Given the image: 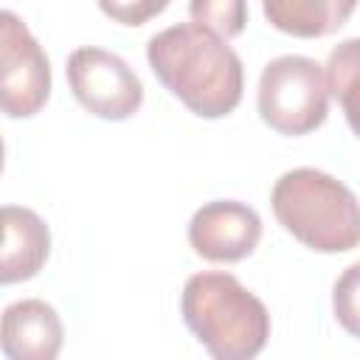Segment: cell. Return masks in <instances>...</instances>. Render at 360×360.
Returning a JSON list of instances; mask_svg holds the SVG:
<instances>
[{"label":"cell","mask_w":360,"mask_h":360,"mask_svg":"<svg viewBox=\"0 0 360 360\" xmlns=\"http://www.w3.org/2000/svg\"><path fill=\"white\" fill-rule=\"evenodd\" d=\"M51 253V231L45 219L22 205H6V231L0 239V284L34 278Z\"/></svg>","instance_id":"9"},{"label":"cell","mask_w":360,"mask_h":360,"mask_svg":"<svg viewBox=\"0 0 360 360\" xmlns=\"http://www.w3.org/2000/svg\"><path fill=\"white\" fill-rule=\"evenodd\" d=\"M172 0H98V8L121 25H143L158 17Z\"/></svg>","instance_id":"13"},{"label":"cell","mask_w":360,"mask_h":360,"mask_svg":"<svg viewBox=\"0 0 360 360\" xmlns=\"http://www.w3.org/2000/svg\"><path fill=\"white\" fill-rule=\"evenodd\" d=\"M65 70L79 104L104 121H124L135 115L143 101V84L135 70L104 48H76Z\"/></svg>","instance_id":"6"},{"label":"cell","mask_w":360,"mask_h":360,"mask_svg":"<svg viewBox=\"0 0 360 360\" xmlns=\"http://www.w3.org/2000/svg\"><path fill=\"white\" fill-rule=\"evenodd\" d=\"M354 6L357 0H262L267 22L301 39L335 34L352 17Z\"/></svg>","instance_id":"10"},{"label":"cell","mask_w":360,"mask_h":360,"mask_svg":"<svg viewBox=\"0 0 360 360\" xmlns=\"http://www.w3.org/2000/svg\"><path fill=\"white\" fill-rule=\"evenodd\" d=\"M188 17L219 39H233L248 25V0H191Z\"/></svg>","instance_id":"11"},{"label":"cell","mask_w":360,"mask_h":360,"mask_svg":"<svg viewBox=\"0 0 360 360\" xmlns=\"http://www.w3.org/2000/svg\"><path fill=\"white\" fill-rule=\"evenodd\" d=\"M270 205L284 231L318 253H346L360 242L357 197L326 172L309 166L284 172Z\"/></svg>","instance_id":"3"},{"label":"cell","mask_w":360,"mask_h":360,"mask_svg":"<svg viewBox=\"0 0 360 360\" xmlns=\"http://www.w3.org/2000/svg\"><path fill=\"white\" fill-rule=\"evenodd\" d=\"M146 59L158 82L200 118H222L242 101V59L225 39L194 22L155 34Z\"/></svg>","instance_id":"1"},{"label":"cell","mask_w":360,"mask_h":360,"mask_svg":"<svg viewBox=\"0 0 360 360\" xmlns=\"http://www.w3.org/2000/svg\"><path fill=\"white\" fill-rule=\"evenodd\" d=\"M3 160H6V149H3V138H0V172H3Z\"/></svg>","instance_id":"16"},{"label":"cell","mask_w":360,"mask_h":360,"mask_svg":"<svg viewBox=\"0 0 360 360\" xmlns=\"http://www.w3.org/2000/svg\"><path fill=\"white\" fill-rule=\"evenodd\" d=\"M262 239L259 214L236 200H214L194 211L188 222V245L208 262H242Z\"/></svg>","instance_id":"7"},{"label":"cell","mask_w":360,"mask_h":360,"mask_svg":"<svg viewBox=\"0 0 360 360\" xmlns=\"http://www.w3.org/2000/svg\"><path fill=\"white\" fill-rule=\"evenodd\" d=\"M259 115L281 135H307L326 121L329 87L323 68L309 56L270 59L259 76Z\"/></svg>","instance_id":"4"},{"label":"cell","mask_w":360,"mask_h":360,"mask_svg":"<svg viewBox=\"0 0 360 360\" xmlns=\"http://www.w3.org/2000/svg\"><path fill=\"white\" fill-rule=\"evenodd\" d=\"M51 96V65L28 25L0 8V112L8 118L37 115Z\"/></svg>","instance_id":"5"},{"label":"cell","mask_w":360,"mask_h":360,"mask_svg":"<svg viewBox=\"0 0 360 360\" xmlns=\"http://www.w3.org/2000/svg\"><path fill=\"white\" fill-rule=\"evenodd\" d=\"M62 340L59 312L39 298L14 301L0 315V352L11 360H53Z\"/></svg>","instance_id":"8"},{"label":"cell","mask_w":360,"mask_h":360,"mask_svg":"<svg viewBox=\"0 0 360 360\" xmlns=\"http://www.w3.org/2000/svg\"><path fill=\"white\" fill-rule=\"evenodd\" d=\"M3 231H6V205L0 208V239H3Z\"/></svg>","instance_id":"15"},{"label":"cell","mask_w":360,"mask_h":360,"mask_svg":"<svg viewBox=\"0 0 360 360\" xmlns=\"http://www.w3.org/2000/svg\"><path fill=\"white\" fill-rule=\"evenodd\" d=\"M180 312L217 360H253L270 338V312L236 276L194 273L180 292Z\"/></svg>","instance_id":"2"},{"label":"cell","mask_w":360,"mask_h":360,"mask_svg":"<svg viewBox=\"0 0 360 360\" xmlns=\"http://www.w3.org/2000/svg\"><path fill=\"white\" fill-rule=\"evenodd\" d=\"M357 264H352L349 270H346V276L335 284V312L340 315V321L346 323V329L349 332H357V326H354V315H357V309H354V290H357Z\"/></svg>","instance_id":"14"},{"label":"cell","mask_w":360,"mask_h":360,"mask_svg":"<svg viewBox=\"0 0 360 360\" xmlns=\"http://www.w3.org/2000/svg\"><path fill=\"white\" fill-rule=\"evenodd\" d=\"M323 76H326L329 93L343 104V110H346V115L352 121L354 118L352 90H354V76H357V39H346L340 48L332 51Z\"/></svg>","instance_id":"12"}]
</instances>
